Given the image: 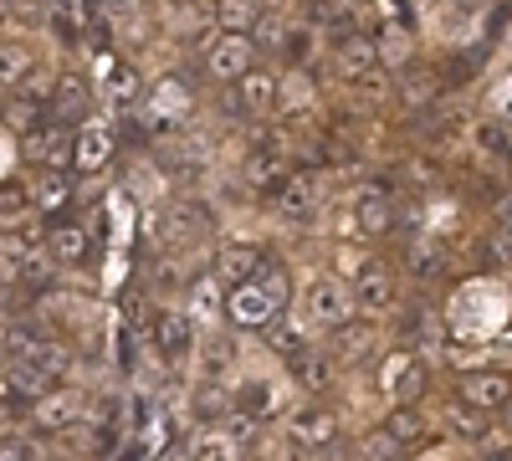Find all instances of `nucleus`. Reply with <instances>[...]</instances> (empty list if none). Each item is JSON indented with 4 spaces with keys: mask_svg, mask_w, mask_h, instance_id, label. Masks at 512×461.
I'll return each mask as SVG.
<instances>
[{
    "mask_svg": "<svg viewBox=\"0 0 512 461\" xmlns=\"http://www.w3.org/2000/svg\"><path fill=\"white\" fill-rule=\"evenodd\" d=\"M139 103H144V123H149V134H159V139L180 134V129H185V118H190V108H195V98H190V88H185L180 77H159Z\"/></svg>",
    "mask_w": 512,
    "mask_h": 461,
    "instance_id": "1",
    "label": "nucleus"
},
{
    "mask_svg": "<svg viewBox=\"0 0 512 461\" xmlns=\"http://www.w3.org/2000/svg\"><path fill=\"white\" fill-rule=\"evenodd\" d=\"M256 57H262V47H256L251 31H221V36H210V47H205V72L216 82H236L256 67Z\"/></svg>",
    "mask_w": 512,
    "mask_h": 461,
    "instance_id": "2",
    "label": "nucleus"
},
{
    "mask_svg": "<svg viewBox=\"0 0 512 461\" xmlns=\"http://www.w3.org/2000/svg\"><path fill=\"white\" fill-rule=\"evenodd\" d=\"M359 308H354V292L338 282V277H313L308 292H303V323L308 328H338L349 323Z\"/></svg>",
    "mask_w": 512,
    "mask_h": 461,
    "instance_id": "3",
    "label": "nucleus"
},
{
    "mask_svg": "<svg viewBox=\"0 0 512 461\" xmlns=\"http://www.w3.org/2000/svg\"><path fill=\"white\" fill-rule=\"evenodd\" d=\"M333 72H338V82H349V88H384V67H379L374 36L359 31L349 41H338L333 47Z\"/></svg>",
    "mask_w": 512,
    "mask_h": 461,
    "instance_id": "4",
    "label": "nucleus"
},
{
    "mask_svg": "<svg viewBox=\"0 0 512 461\" xmlns=\"http://www.w3.org/2000/svg\"><path fill=\"white\" fill-rule=\"evenodd\" d=\"M226 318L236 323V328H256V333H267L277 318H282V303L272 298V292L256 282V277H246V282H236V287H226Z\"/></svg>",
    "mask_w": 512,
    "mask_h": 461,
    "instance_id": "5",
    "label": "nucleus"
},
{
    "mask_svg": "<svg viewBox=\"0 0 512 461\" xmlns=\"http://www.w3.org/2000/svg\"><path fill=\"white\" fill-rule=\"evenodd\" d=\"M226 98H231V113L236 118H267V113L282 108V77L267 72V67H251L246 77L231 82Z\"/></svg>",
    "mask_w": 512,
    "mask_h": 461,
    "instance_id": "6",
    "label": "nucleus"
},
{
    "mask_svg": "<svg viewBox=\"0 0 512 461\" xmlns=\"http://www.w3.org/2000/svg\"><path fill=\"white\" fill-rule=\"evenodd\" d=\"M26 164H36V170H72V154H77V129L72 123H41V129L26 134L21 144Z\"/></svg>",
    "mask_w": 512,
    "mask_h": 461,
    "instance_id": "7",
    "label": "nucleus"
},
{
    "mask_svg": "<svg viewBox=\"0 0 512 461\" xmlns=\"http://www.w3.org/2000/svg\"><path fill=\"white\" fill-rule=\"evenodd\" d=\"M272 205H277L282 221H308V216H318V205H323V175H318V170H292V175L272 190Z\"/></svg>",
    "mask_w": 512,
    "mask_h": 461,
    "instance_id": "8",
    "label": "nucleus"
},
{
    "mask_svg": "<svg viewBox=\"0 0 512 461\" xmlns=\"http://www.w3.org/2000/svg\"><path fill=\"white\" fill-rule=\"evenodd\" d=\"M379 385H384V395H390L395 405H415L425 390H431V369H425V359H415V354L400 349V354L384 359Z\"/></svg>",
    "mask_w": 512,
    "mask_h": 461,
    "instance_id": "9",
    "label": "nucleus"
},
{
    "mask_svg": "<svg viewBox=\"0 0 512 461\" xmlns=\"http://www.w3.org/2000/svg\"><path fill=\"white\" fill-rule=\"evenodd\" d=\"M287 175H292V154H287V144H277V139L251 144L246 159H241V180H246L251 190H267V195H272Z\"/></svg>",
    "mask_w": 512,
    "mask_h": 461,
    "instance_id": "10",
    "label": "nucleus"
},
{
    "mask_svg": "<svg viewBox=\"0 0 512 461\" xmlns=\"http://www.w3.org/2000/svg\"><path fill=\"white\" fill-rule=\"evenodd\" d=\"M456 400L472 405V410L497 415V410L512 405V374H502V369H472V374H461V380H456Z\"/></svg>",
    "mask_w": 512,
    "mask_h": 461,
    "instance_id": "11",
    "label": "nucleus"
},
{
    "mask_svg": "<svg viewBox=\"0 0 512 461\" xmlns=\"http://www.w3.org/2000/svg\"><path fill=\"white\" fill-rule=\"evenodd\" d=\"M154 354L164 364H185L195 354V318L185 308H159L154 313Z\"/></svg>",
    "mask_w": 512,
    "mask_h": 461,
    "instance_id": "12",
    "label": "nucleus"
},
{
    "mask_svg": "<svg viewBox=\"0 0 512 461\" xmlns=\"http://www.w3.org/2000/svg\"><path fill=\"white\" fill-rule=\"evenodd\" d=\"M82 410H88V395L72 390V385H52L47 395L36 400L31 421H36V431H67V426L82 421Z\"/></svg>",
    "mask_w": 512,
    "mask_h": 461,
    "instance_id": "13",
    "label": "nucleus"
},
{
    "mask_svg": "<svg viewBox=\"0 0 512 461\" xmlns=\"http://www.w3.org/2000/svg\"><path fill=\"white\" fill-rule=\"evenodd\" d=\"M113 149H118V139H113V129L108 123H82L77 129V154H72V170L77 175H103L108 164H113Z\"/></svg>",
    "mask_w": 512,
    "mask_h": 461,
    "instance_id": "14",
    "label": "nucleus"
},
{
    "mask_svg": "<svg viewBox=\"0 0 512 461\" xmlns=\"http://www.w3.org/2000/svg\"><path fill=\"white\" fill-rule=\"evenodd\" d=\"M88 113H93V82L82 77V72H62L57 82H52V118L57 123H88Z\"/></svg>",
    "mask_w": 512,
    "mask_h": 461,
    "instance_id": "15",
    "label": "nucleus"
},
{
    "mask_svg": "<svg viewBox=\"0 0 512 461\" xmlns=\"http://www.w3.org/2000/svg\"><path fill=\"white\" fill-rule=\"evenodd\" d=\"M349 221H354V231H359L364 241H379L384 231L395 226V205H390V195H384L379 185H374V190H359Z\"/></svg>",
    "mask_w": 512,
    "mask_h": 461,
    "instance_id": "16",
    "label": "nucleus"
},
{
    "mask_svg": "<svg viewBox=\"0 0 512 461\" xmlns=\"http://www.w3.org/2000/svg\"><path fill=\"white\" fill-rule=\"evenodd\" d=\"M369 36H374V47H379V67H384V72H405V67L415 62V31H410V26L379 21Z\"/></svg>",
    "mask_w": 512,
    "mask_h": 461,
    "instance_id": "17",
    "label": "nucleus"
},
{
    "mask_svg": "<svg viewBox=\"0 0 512 461\" xmlns=\"http://www.w3.org/2000/svg\"><path fill=\"white\" fill-rule=\"evenodd\" d=\"M354 308L359 313H369V318H379V313H390L395 308V277L384 272V267H364L359 277H354Z\"/></svg>",
    "mask_w": 512,
    "mask_h": 461,
    "instance_id": "18",
    "label": "nucleus"
},
{
    "mask_svg": "<svg viewBox=\"0 0 512 461\" xmlns=\"http://www.w3.org/2000/svg\"><path fill=\"white\" fill-rule=\"evenodd\" d=\"M47 251L57 257V267L67 272V267H82L93 257V236H88V226H77V221H57L47 231Z\"/></svg>",
    "mask_w": 512,
    "mask_h": 461,
    "instance_id": "19",
    "label": "nucleus"
},
{
    "mask_svg": "<svg viewBox=\"0 0 512 461\" xmlns=\"http://www.w3.org/2000/svg\"><path fill=\"white\" fill-rule=\"evenodd\" d=\"M287 436H292L297 446L318 451V446H333V436H338V421H333V410H323V405H308V410H297V415H292Z\"/></svg>",
    "mask_w": 512,
    "mask_h": 461,
    "instance_id": "20",
    "label": "nucleus"
},
{
    "mask_svg": "<svg viewBox=\"0 0 512 461\" xmlns=\"http://www.w3.org/2000/svg\"><path fill=\"white\" fill-rule=\"evenodd\" d=\"M164 170L175 175L180 185H200L205 170H210V159H205V149L185 144L180 134H169V144H164Z\"/></svg>",
    "mask_w": 512,
    "mask_h": 461,
    "instance_id": "21",
    "label": "nucleus"
},
{
    "mask_svg": "<svg viewBox=\"0 0 512 461\" xmlns=\"http://www.w3.org/2000/svg\"><path fill=\"white\" fill-rule=\"evenodd\" d=\"M36 72V47L21 36H0V88H26Z\"/></svg>",
    "mask_w": 512,
    "mask_h": 461,
    "instance_id": "22",
    "label": "nucleus"
},
{
    "mask_svg": "<svg viewBox=\"0 0 512 461\" xmlns=\"http://www.w3.org/2000/svg\"><path fill=\"white\" fill-rule=\"evenodd\" d=\"M190 410H195V421H205V426H221L226 415H236V395L221 385V380H205L195 385V395H190Z\"/></svg>",
    "mask_w": 512,
    "mask_h": 461,
    "instance_id": "23",
    "label": "nucleus"
},
{
    "mask_svg": "<svg viewBox=\"0 0 512 461\" xmlns=\"http://www.w3.org/2000/svg\"><path fill=\"white\" fill-rule=\"evenodd\" d=\"M313 103H318V77H313V67H287V77H282V113H287V118L313 113Z\"/></svg>",
    "mask_w": 512,
    "mask_h": 461,
    "instance_id": "24",
    "label": "nucleus"
},
{
    "mask_svg": "<svg viewBox=\"0 0 512 461\" xmlns=\"http://www.w3.org/2000/svg\"><path fill=\"white\" fill-rule=\"evenodd\" d=\"M205 231H210V211H200V205H180L169 221H159V241L164 246H185V241H195Z\"/></svg>",
    "mask_w": 512,
    "mask_h": 461,
    "instance_id": "25",
    "label": "nucleus"
},
{
    "mask_svg": "<svg viewBox=\"0 0 512 461\" xmlns=\"http://www.w3.org/2000/svg\"><path fill=\"white\" fill-rule=\"evenodd\" d=\"M292 385H303L308 395H323V390L333 385V364H328V354H318V349L297 354V359H292Z\"/></svg>",
    "mask_w": 512,
    "mask_h": 461,
    "instance_id": "26",
    "label": "nucleus"
},
{
    "mask_svg": "<svg viewBox=\"0 0 512 461\" xmlns=\"http://www.w3.org/2000/svg\"><path fill=\"white\" fill-rule=\"evenodd\" d=\"M384 436L400 441V446H420L425 436H431V426H425V415L415 405H395L390 415H384Z\"/></svg>",
    "mask_w": 512,
    "mask_h": 461,
    "instance_id": "27",
    "label": "nucleus"
},
{
    "mask_svg": "<svg viewBox=\"0 0 512 461\" xmlns=\"http://www.w3.org/2000/svg\"><path fill=\"white\" fill-rule=\"evenodd\" d=\"M67 195H72L67 170H41V180L31 185V200H36V211H41V216H57L62 205H67Z\"/></svg>",
    "mask_w": 512,
    "mask_h": 461,
    "instance_id": "28",
    "label": "nucleus"
},
{
    "mask_svg": "<svg viewBox=\"0 0 512 461\" xmlns=\"http://www.w3.org/2000/svg\"><path fill=\"white\" fill-rule=\"evenodd\" d=\"M36 200H31V185L26 180H0V226H21L31 221Z\"/></svg>",
    "mask_w": 512,
    "mask_h": 461,
    "instance_id": "29",
    "label": "nucleus"
},
{
    "mask_svg": "<svg viewBox=\"0 0 512 461\" xmlns=\"http://www.w3.org/2000/svg\"><path fill=\"white\" fill-rule=\"evenodd\" d=\"M256 262H262V251H256V246H226L221 257H216V277L226 287H236V282L256 277Z\"/></svg>",
    "mask_w": 512,
    "mask_h": 461,
    "instance_id": "30",
    "label": "nucleus"
},
{
    "mask_svg": "<svg viewBox=\"0 0 512 461\" xmlns=\"http://www.w3.org/2000/svg\"><path fill=\"white\" fill-rule=\"evenodd\" d=\"M277 405V385L272 380H251L236 390V415H246V421H262V415H272Z\"/></svg>",
    "mask_w": 512,
    "mask_h": 461,
    "instance_id": "31",
    "label": "nucleus"
},
{
    "mask_svg": "<svg viewBox=\"0 0 512 461\" xmlns=\"http://www.w3.org/2000/svg\"><path fill=\"white\" fill-rule=\"evenodd\" d=\"M47 333H36V323H26V318H16V323H6L0 328V349H6V364H16V359H26Z\"/></svg>",
    "mask_w": 512,
    "mask_h": 461,
    "instance_id": "32",
    "label": "nucleus"
},
{
    "mask_svg": "<svg viewBox=\"0 0 512 461\" xmlns=\"http://www.w3.org/2000/svg\"><path fill=\"white\" fill-rule=\"evenodd\" d=\"M256 21H262L256 0H216V26L221 31H256Z\"/></svg>",
    "mask_w": 512,
    "mask_h": 461,
    "instance_id": "33",
    "label": "nucleus"
},
{
    "mask_svg": "<svg viewBox=\"0 0 512 461\" xmlns=\"http://www.w3.org/2000/svg\"><path fill=\"white\" fill-rule=\"evenodd\" d=\"M139 93H144L139 72L128 67V62H108V98H113L118 108H134V103H139Z\"/></svg>",
    "mask_w": 512,
    "mask_h": 461,
    "instance_id": "34",
    "label": "nucleus"
},
{
    "mask_svg": "<svg viewBox=\"0 0 512 461\" xmlns=\"http://www.w3.org/2000/svg\"><path fill=\"white\" fill-rule=\"evenodd\" d=\"M446 421L456 426L461 441H487V436H492V426H487L492 415H487V410H472V405H461V400H456V410H446Z\"/></svg>",
    "mask_w": 512,
    "mask_h": 461,
    "instance_id": "35",
    "label": "nucleus"
},
{
    "mask_svg": "<svg viewBox=\"0 0 512 461\" xmlns=\"http://www.w3.org/2000/svg\"><path fill=\"white\" fill-rule=\"evenodd\" d=\"M256 282H262L267 292H272V298L287 308L292 303V272L277 262V257H267V251H262V262H256Z\"/></svg>",
    "mask_w": 512,
    "mask_h": 461,
    "instance_id": "36",
    "label": "nucleus"
},
{
    "mask_svg": "<svg viewBox=\"0 0 512 461\" xmlns=\"http://www.w3.org/2000/svg\"><path fill=\"white\" fill-rule=\"evenodd\" d=\"M57 257H52V251H36V257L26 262V272H21V287L26 292H52L57 287Z\"/></svg>",
    "mask_w": 512,
    "mask_h": 461,
    "instance_id": "37",
    "label": "nucleus"
},
{
    "mask_svg": "<svg viewBox=\"0 0 512 461\" xmlns=\"http://www.w3.org/2000/svg\"><path fill=\"white\" fill-rule=\"evenodd\" d=\"M190 303H195V313L200 318H216V313H226V292H221V277L210 272V277H200L195 287H190Z\"/></svg>",
    "mask_w": 512,
    "mask_h": 461,
    "instance_id": "38",
    "label": "nucleus"
},
{
    "mask_svg": "<svg viewBox=\"0 0 512 461\" xmlns=\"http://www.w3.org/2000/svg\"><path fill=\"white\" fill-rule=\"evenodd\" d=\"M405 267H410L415 282H431V277L441 272V241H415L410 257H405Z\"/></svg>",
    "mask_w": 512,
    "mask_h": 461,
    "instance_id": "39",
    "label": "nucleus"
},
{
    "mask_svg": "<svg viewBox=\"0 0 512 461\" xmlns=\"http://www.w3.org/2000/svg\"><path fill=\"white\" fill-rule=\"evenodd\" d=\"M26 364H36L41 374H52V380H62V374H67V364H72V354H67L57 339H41V344L26 354Z\"/></svg>",
    "mask_w": 512,
    "mask_h": 461,
    "instance_id": "40",
    "label": "nucleus"
},
{
    "mask_svg": "<svg viewBox=\"0 0 512 461\" xmlns=\"http://www.w3.org/2000/svg\"><path fill=\"white\" fill-rule=\"evenodd\" d=\"M436 88H441V77H436V72H420V67H415V72L405 77V88H400V103H405V108H425V103L436 98Z\"/></svg>",
    "mask_w": 512,
    "mask_h": 461,
    "instance_id": "41",
    "label": "nucleus"
},
{
    "mask_svg": "<svg viewBox=\"0 0 512 461\" xmlns=\"http://www.w3.org/2000/svg\"><path fill=\"white\" fill-rule=\"evenodd\" d=\"M267 349H272V354H282L287 364H292L297 354H308L303 333H297V328H282V323H272V328H267Z\"/></svg>",
    "mask_w": 512,
    "mask_h": 461,
    "instance_id": "42",
    "label": "nucleus"
},
{
    "mask_svg": "<svg viewBox=\"0 0 512 461\" xmlns=\"http://www.w3.org/2000/svg\"><path fill=\"white\" fill-rule=\"evenodd\" d=\"M190 461H236V446H231L221 431H210V436L190 451Z\"/></svg>",
    "mask_w": 512,
    "mask_h": 461,
    "instance_id": "43",
    "label": "nucleus"
},
{
    "mask_svg": "<svg viewBox=\"0 0 512 461\" xmlns=\"http://www.w3.org/2000/svg\"><path fill=\"white\" fill-rule=\"evenodd\" d=\"M205 369H210V380H221V374L231 369V344L226 339H205Z\"/></svg>",
    "mask_w": 512,
    "mask_h": 461,
    "instance_id": "44",
    "label": "nucleus"
},
{
    "mask_svg": "<svg viewBox=\"0 0 512 461\" xmlns=\"http://www.w3.org/2000/svg\"><path fill=\"white\" fill-rule=\"evenodd\" d=\"M251 36H256V47H277V52H282L287 26H277V16H267V11H262V21H256V31H251Z\"/></svg>",
    "mask_w": 512,
    "mask_h": 461,
    "instance_id": "45",
    "label": "nucleus"
},
{
    "mask_svg": "<svg viewBox=\"0 0 512 461\" xmlns=\"http://www.w3.org/2000/svg\"><path fill=\"white\" fill-rule=\"evenodd\" d=\"M487 257H492V267L512 272V226H497V236H492V246H487Z\"/></svg>",
    "mask_w": 512,
    "mask_h": 461,
    "instance_id": "46",
    "label": "nucleus"
},
{
    "mask_svg": "<svg viewBox=\"0 0 512 461\" xmlns=\"http://www.w3.org/2000/svg\"><path fill=\"white\" fill-rule=\"evenodd\" d=\"M477 144H482L487 154H507V129H502V123H482V129H477Z\"/></svg>",
    "mask_w": 512,
    "mask_h": 461,
    "instance_id": "47",
    "label": "nucleus"
},
{
    "mask_svg": "<svg viewBox=\"0 0 512 461\" xmlns=\"http://www.w3.org/2000/svg\"><path fill=\"white\" fill-rule=\"evenodd\" d=\"M497 118H512V77H502L497 88H492V103H487Z\"/></svg>",
    "mask_w": 512,
    "mask_h": 461,
    "instance_id": "48",
    "label": "nucleus"
},
{
    "mask_svg": "<svg viewBox=\"0 0 512 461\" xmlns=\"http://www.w3.org/2000/svg\"><path fill=\"white\" fill-rule=\"evenodd\" d=\"M0 461H31V446L26 441H0Z\"/></svg>",
    "mask_w": 512,
    "mask_h": 461,
    "instance_id": "49",
    "label": "nucleus"
},
{
    "mask_svg": "<svg viewBox=\"0 0 512 461\" xmlns=\"http://www.w3.org/2000/svg\"><path fill=\"white\" fill-rule=\"evenodd\" d=\"M487 461H512V446H492V451H487Z\"/></svg>",
    "mask_w": 512,
    "mask_h": 461,
    "instance_id": "50",
    "label": "nucleus"
},
{
    "mask_svg": "<svg viewBox=\"0 0 512 461\" xmlns=\"http://www.w3.org/2000/svg\"><path fill=\"white\" fill-rule=\"evenodd\" d=\"M497 221H502V226H512V200H507L502 211H497Z\"/></svg>",
    "mask_w": 512,
    "mask_h": 461,
    "instance_id": "51",
    "label": "nucleus"
},
{
    "mask_svg": "<svg viewBox=\"0 0 512 461\" xmlns=\"http://www.w3.org/2000/svg\"><path fill=\"white\" fill-rule=\"evenodd\" d=\"M11 6H16V0H0V21H6V16H11Z\"/></svg>",
    "mask_w": 512,
    "mask_h": 461,
    "instance_id": "52",
    "label": "nucleus"
},
{
    "mask_svg": "<svg viewBox=\"0 0 512 461\" xmlns=\"http://www.w3.org/2000/svg\"><path fill=\"white\" fill-rule=\"evenodd\" d=\"M456 6H472L477 11V6H487V0H456Z\"/></svg>",
    "mask_w": 512,
    "mask_h": 461,
    "instance_id": "53",
    "label": "nucleus"
},
{
    "mask_svg": "<svg viewBox=\"0 0 512 461\" xmlns=\"http://www.w3.org/2000/svg\"><path fill=\"white\" fill-rule=\"evenodd\" d=\"M164 461H190V456H185V451H169V456H164Z\"/></svg>",
    "mask_w": 512,
    "mask_h": 461,
    "instance_id": "54",
    "label": "nucleus"
},
{
    "mask_svg": "<svg viewBox=\"0 0 512 461\" xmlns=\"http://www.w3.org/2000/svg\"><path fill=\"white\" fill-rule=\"evenodd\" d=\"M47 461H72V456H47Z\"/></svg>",
    "mask_w": 512,
    "mask_h": 461,
    "instance_id": "55",
    "label": "nucleus"
},
{
    "mask_svg": "<svg viewBox=\"0 0 512 461\" xmlns=\"http://www.w3.org/2000/svg\"><path fill=\"white\" fill-rule=\"evenodd\" d=\"M205 6H210V11H216V0H205Z\"/></svg>",
    "mask_w": 512,
    "mask_h": 461,
    "instance_id": "56",
    "label": "nucleus"
},
{
    "mask_svg": "<svg viewBox=\"0 0 512 461\" xmlns=\"http://www.w3.org/2000/svg\"><path fill=\"white\" fill-rule=\"evenodd\" d=\"M0 231H6V226H0Z\"/></svg>",
    "mask_w": 512,
    "mask_h": 461,
    "instance_id": "57",
    "label": "nucleus"
}]
</instances>
